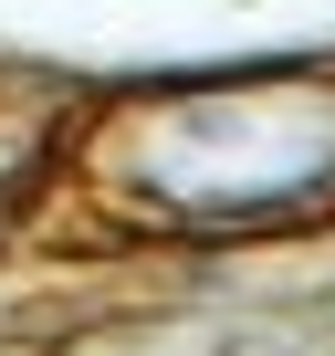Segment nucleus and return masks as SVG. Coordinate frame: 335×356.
I'll return each mask as SVG.
<instances>
[{"instance_id": "f257e3e1", "label": "nucleus", "mask_w": 335, "mask_h": 356, "mask_svg": "<svg viewBox=\"0 0 335 356\" xmlns=\"http://www.w3.org/2000/svg\"><path fill=\"white\" fill-rule=\"evenodd\" d=\"M157 157V189H179L220 220H272L335 189V84H220L147 115Z\"/></svg>"}]
</instances>
